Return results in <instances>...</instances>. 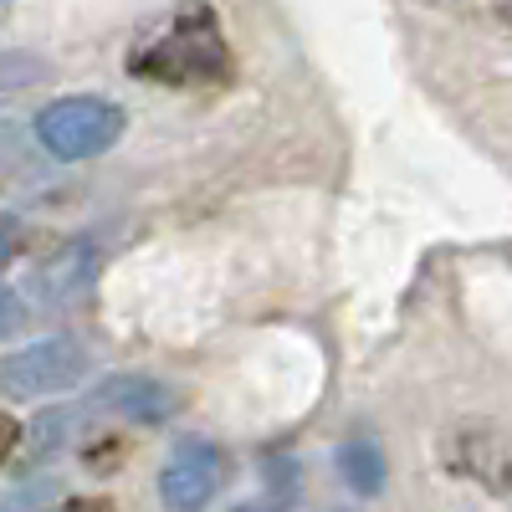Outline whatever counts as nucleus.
<instances>
[{"mask_svg":"<svg viewBox=\"0 0 512 512\" xmlns=\"http://www.w3.org/2000/svg\"><path fill=\"white\" fill-rule=\"evenodd\" d=\"M77 420H82V405H62V410H47V415H36L26 456H31V461H47L52 451H62V446L72 441V431H77Z\"/></svg>","mask_w":512,"mask_h":512,"instance_id":"nucleus-9","label":"nucleus"},{"mask_svg":"<svg viewBox=\"0 0 512 512\" xmlns=\"http://www.w3.org/2000/svg\"><path fill=\"white\" fill-rule=\"evenodd\" d=\"M21 323H26V303H21L11 287H0V338H11Z\"/></svg>","mask_w":512,"mask_h":512,"instance_id":"nucleus-11","label":"nucleus"},{"mask_svg":"<svg viewBox=\"0 0 512 512\" xmlns=\"http://www.w3.org/2000/svg\"><path fill=\"white\" fill-rule=\"evenodd\" d=\"M226 482V451L216 441H180L159 472V502L169 512H205Z\"/></svg>","mask_w":512,"mask_h":512,"instance_id":"nucleus-4","label":"nucleus"},{"mask_svg":"<svg viewBox=\"0 0 512 512\" xmlns=\"http://www.w3.org/2000/svg\"><path fill=\"white\" fill-rule=\"evenodd\" d=\"M231 512H272V507H262V502H246V507H231Z\"/></svg>","mask_w":512,"mask_h":512,"instance_id":"nucleus-15","label":"nucleus"},{"mask_svg":"<svg viewBox=\"0 0 512 512\" xmlns=\"http://www.w3.org/2000/svg\"><path fill=\"white\" fill-rule=\"evenodd\" d=\"M446 461L451 472L482 482L487 492H512V451L502 446V436L482 431V425H466L446 441Z\"/></svg>","mask_w":512,"mask_h":512,"instance_id":"nucleus-7","label":"nucleus"},{"mask_svg":"<svg viewBox=\"0 0 512 512\" xmlns=\"http://www.w3.org/2000/svg\"><path fill=\"white\" fill-rule=\"evenodd\" d=\"M82 410H88V415L113 410V415H128V420L159 425V420H169V415L180 410V400H175V390H169V384H159V379H149V374H113V379L98 384L88 400H82Z\"/></svg>","mask_w":512,"mask_h":512,"instance_id":"nucleus-5","label":"nucleus"},{"mask_svg":"<svg viewBox=\"0 0 512 512\" xmlns=\"http://www.w3.org/2000/svg\"><path fill=\"white\" fill-rule=\"evenodd\" d=\"M16 441H21V425H16L11 415H0V466L16 456Z\"/></svg>","mask_w":512,"mask_h":512,"instance_id":"nucleus-13","label":"nucleus"},{"mask_svg":"<svg viewBox=\"0 0 512 512\" xmlns=\"http://www.w3.org/2000/svg\"><path fill=\"white\" fill-rule=\"evenodd\" d=\"M98 267H103L98 241H67V246L52 256V262H41V267H36V277H31V297H36L41 308H67V303H77V297L93 287Z\"/></svg>","mask_w":512,"mask_h":512,"instance_id":"nucleus-6","label":"nucleus"},{"mask_svg":"<svg viewBox=\"0 0 512 512\" xmlns=\"http://www.w3.org/2000/svg\"><path fill=\"white\" fill-rule=\"evenodd\" d=\"M16 251H21V221L16 216H0V267H6Z\"/></svg>","mask_w":512,"mask_h":512,"instance_id":"nucleus-12","label":"nucleus"},{"mask_svg":"<svg viewBox=\"0 0 512 512\" xmlns=\"http://www.w3.org/2000/svg\"><path fill=\"white\" fill-rule=\"evenodd\" d=\"M62 512H118V507H113L108 497H72Z\"/></svg>","mask_w":512,"mask_h":512,"instance_id":"nucleus-14","label":"nucleus"},{"mask_svg":"<svg viewBox=\"0 0 512 512\" xmlns=\"http://www.w3.org/2000/svg\"><path fill=\"white\" fill-rule=\"evenodd\" d=\"M6 6H11V0H0V11H6Z\"/></svg>","mask_w":512,"mask_h":512,"instance_id":"nucleus-16","label":"nucleus"},{"mask_svg":"<svg viewBox=\"0 0 512 512\" xmlns=\"http://www.w3.org/2000/svg\"><path fill=\"white\" fill-rule=\"evenodd\" d=\"M82 374H88V354H82L77 338H41V344H26L11 359H0V395L6 400L62 395Z\"/></svg>","mask_w":512,"mask_h":512,"instance_id":"nucleus-3","label":"nucleus"},{"mask_svg":"<svg viewBox=\"0 0 512 512\" xmlns=\"http://www.w3.org/2000/svg\"><path fill=\"white\" fill-rule=\"evenodd\" d=\"M57 502V482H26L11 497H0V512H47Z\"/></svg>","mask_w":512,"mask_h":512,"instance_id":"nucleus-10","label":"nucleus"},{"mask_svg":"<svg viewBox=\"0 0 512 512\" xmlns=\"http://www.w3.org/2000/svg\"><path fill=\"white\" fill-rule=\"evenodd\" d=\"M338 472H344V482L359 497H379L390 466H384V451L374 441H344V446H338Z\"/></svg>","mask_w":512,"mask_h":512,"instance_id":"nucleus-8","label":"nucleus"},{"mask_svg":"<svg viewBox=\"0 0 512 512\" xmlns=\"http://www.w3.org/2000/svg\"><path fill=\"white\" fill-rule=\"evenodd\" d=\"M123 134V108L108 98H57L36 113V139L57 159H93Z\"/></svg>","mask_w":512,"mask_h":512,"instance_id":"nucleus-2","label":"nucleus"},{"mask_svg":"<svg viewBox=\"0 0 512 512\" xmlns=\"http://www.w3.org/2000/svg\"><path fill=\"white\" fill-rule=\"evenodd\" d=\"M128 67H134V77L164 82V88H221V82H231L226 36L205 6L185 11L164 36L139 47L128 57Z\"/></svg>","mask_w":512,"mask_h":512,"instance_id":"nucleus-1","label":"nucleus"}]
</instances>
